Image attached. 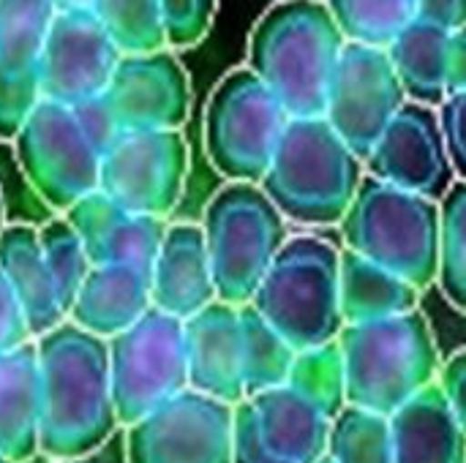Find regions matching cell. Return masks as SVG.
<instances>
[{
  "mask_svg": "<svg viewBox=\"0 0 466 463\" xmlns=\"http://www.w3.org/2000/svg\"><path fill=\"white\" fill-rule=\"evenodd\" d=\"M41 366L38 453L52 461H74L98 450L120 426L109 385V344L60 322L35 338Z\"/></svg>",
  "mask_w": 466,
  "mask_h": 463,
  "instance_id": "6da1fadb",
  "label": "cell"
},
{
  "mask_svg": "<svg viewBox=\"0 0 466 463\" xmlns=\"http://www.w3.org/2000/svg\"><path fill=\"white\" fill-rule=\"evenodd\" d=\"M347 38L325 0H281L251 30L248 68L276 93L289 117L325 115Z\"/></svg>",
  "mask_w": 466,
  "mask_h": 463,
  "instance_id": "7a4b0ae2",
  "label": "cell"
},
{
  "mask_svg": "<svg viewBox=\"0 0 466 463\" xmlns=\"http://www.w3.org/2000/svg\"><path fill=\"white\" fill-rule=\"evenodd\" d=\"M366 175L363 158L317 117H289L259 186L287 221L333 226L352 205Z\"/></svg>",
  "mask_w": 466,
  "mask_h": 463,
  "instance_id": "3957f363",
  "label": "cell"
},
{
  "mask_svg": "<svg viewBox=\"0 0 466 463\" xmlns=\"http://www.w3.org/2000/svg\"><path fill=\"white\" fill-rule=\"evenodd\" d=\"M347 404L393 415L440 377V349L420 308L344 325L339 333Z\"/></svg>",
  "mask_w": 466,
  "mask_h": 463,
  "instance_id": "277c9868",
  "label": "cell"
},
{
  "mask_svg": "<svg viewBox=\"0 0 466 463\" xmlns=\"http://www.w3.org/2000/svg\"><path fill=\"white\" fill-rule=\"evenodd\" d=\"M339 226L347 248L393 270L420 292L437 281L440 202L366 172Z\"/></svg>",
  "mask_w": 466,
  "mask_h": 463,
  "instance_id": "5b68a950",
  "label": "cell"
},
{
  "mask_svg": "<svg viewBox=\"0 0 466 463\" xmlns=\"http://www.w3.org/2000/svg\"><path fill=\"white\" fill-rule=\"evenodd\" d=\"M339 254L317 235L287 237L251 306L300 352L336 341L344 317L339 306Z\"/></svg>",
  "mask_w": 466,
  "mask_h": 463,
  "instance_id": "8992f818",
  "label": "cell"
},
{
  "mask_svg": "<svg viewBox=\"0 0 466 463\" xmlns=\"http://www.w3.org/2000/svg\"><path fill=\"white\" fill-rule=\"evenodd\" d=\"M213 270L216 297L232 306L251 303L276 254L287 243V218L259 183L229 180L199 221Z\"/></svg>",
  "mask_w": 466,
  "mask_h": 463,
  "instance_id": "52a82bcc",
  "label": "cell"
},
{
  "mask_svg": "<svg viewBox=\"0 0 466 463\" xmlns=\"http://www.w3.org/2000/svg\"><path fill=\"white\" fill-rule=\"evenodd\" d=\"M289 112L246 65L229 71L205 106V153L227 180L259 183L270 166Z\"/></svg>",
  "mask_w": 466,
  "mask_h": 463,
  "instance_id": "ba28073f",
  "label": "cell"
},
{
  "mask_svg": "<svg viewBox=\"0 0 466 463\" xmlns=\"http://www.w3.org/2000/svg\"><path fill=\"white\" fill-rule=\"evenodd\" d=\"M106 344L112 401L123 428L188 388L183 319L150 306Z\"/></svg>",
  "mask_w": 466,
  "mask_h": 463,
  "instance_id": "9c48e42d",
  "label": "cell"
},
{
  "mask_svg": "<svg viewBox=\"0 0 466 463\" xmlns=\"http://www.w3.org/2000/svg\"><path fill=\"white\" fill-rule=\"evenodd\" d=\"M33 191L57 213L98 188L101 153L79 128L71 106L41 98L11 139Z\"/></svg>",
  "mask_w": 466,
  "mask_h": 463,
  "instance_id": "30bf717a",
  "label": "cell"
},
{
  "mask_svg": "<svg viewBox=\"0 0 466 463\" xmlns=\"http://www.w3.org/2000/svg\"><path fill=\"white\" fill-rule=\"evenodd\" d=\"M188 177V142L180 128H137L101 153L98 191L115 205L167 218L183 196Z\"/></svg>",
  "mask_w": 466,
  "mask_h": 463,
  "instance_id": "8fae6325",
  "label": "cell"
},
{
  "mask_svg": "<svg viewBox=\"0 0 466 463\" xmlns=\"http://www.w3.org/2000/svg\"><path fill=\"white\" fill-rule=\"evenodd\" d=\"M235 407L194 388L126 426L128 463H232Z\"/></svg>",
  "mask_w": 466,
  "mask_h": 463,
  "instance_id": "7c38bea8",
  "label": "cell"
},
{
  "mask_svg": "<svg viewBox=\"0 0 466 463\" xmlns=\"http://www.w3.org/2000/svg\"><path fill=\"white\" fill-rule=\"evenodd\" d=\"M404 101L407 93L388 49L347 41L330 79L325 120L358 158H369L371 147Z\"/></svg>",
  "mask_w": 466,
  "mask_h": 463,
  "instance_id": "4fadbf2b",
  "label": "cell"
},
{
  "mask_svg": "<svg viewBox=\"0 0 466 463\" xmlns=\"http://www.w3.org/2000/svg\"><path fill=\"white\" fill-rule=\"evenodd\" d=\"M117 60L120 49L93 8L55 11L38 63L41 98L66 106L96 98L109 87Z\"/></svg>",
  "mask_w": 466,
  "mask_h": 463,
  "instance_id": "5bb4252c",
  "label": "cell"
},
{
  "mask_svg": "<svg viewBox=\"0 0 466 463\" xmlns=\"http://www.w3.org/2000/svg\"><path fill=\"white\" fill-rule=\"evenodd\" d=\"M363 164L369 175L434 202L456 183L437 106L410 98L393 115Z\"/></svg>",
  "mask_w": 466,
  "mask_h": 463,
  "instance_id": "9a60e30c",
  "label": "cell"
},
{
  "mask_svg": "<svg viewBox=\"0 0 466 463\" xmlns=\"http://www.w3.org/2000/svg\"><path fill=\"white\" fill-rule=\"evenodd\" d=\"M123 131L183 128L191 112V82L175 52L120 55L104 90Z\"/></svg>",
  "mask_w": 466,
  "mask_h": 463,
  "instance_id": "2e32d148",
  "label": "cell"
},
{
  "mask_svg": "<svg viewBox=\"0 0 466 463\" xmlns=\"http://www.w3.org/2000/svg\"><path fill=\"white\" fill-rule=\"evenodd\" d=\"M55 11L52 0H0V139H14L41 101L38 63Z\"/></svg>",
  "mask_w": 466,
  "mask_h": 463,
  "instance_id": "e0dca14e",
  "label": "cell"
},
{
  "mask_svg": "<svg viewBox=\"0 0 466 463\" xmlns=\"http://www.w3.org/2000/svg\"><path fill=\"white\" fill-rule=\"evenodd\" d=\"M63 216L76 229L90 265H128L145 273L153 270V259L167 232V218L131 213L98 188L76 199Z\"/></svg>",
  "mask_w": 466,
  "mask_h": 463,
  "instance_id": "ac0fdd59",
  "label": "cell"
},
{
  "mask_svg": "<svg viewBox=\"0 0 466 463\" xmlns=\"http://www.w3.org/2000/svg\"><path fill=\"white\" fill-rule=\"evenodd\" d=\"M188 388L227 404L246 401L243 388V333L240 306L213 300L183 319Z\"/></svg>",
  "mask_w": 466,
  "mask_h": 463,
  "instance_id": "d6986e66",
  "label": "cell"
},
{
  "mask_svg": "<svg viewBox=\"0 0 466 463\" xmlns=\"http://www.w3.org/2000/svg\"><path fill=\"white\" fill-rule=\"evenodd\" d=\"M150 300L153 308L177 319H188L216 300L213 270L199 224H167L150 270Z\"/></svg>",
  "mask_w": 466,
  "mask_h": 463,
  "instance_id": "ffe728a7",
  "label": "cell"
},
{
  "mask_svg": "<svg viewBox=\"0 0 466 463\" xmlns=\"http://www.w3.org/2000/svg\"><path fill=\"white\" fill-rule=\"evenodd\" d=\"M388 418L393 463H466V434L440 382L426 385Z\"/></svg>",
  "mask_w": 466,
  "mask_h": 463,
  "instance_id": "44dd1931",
  "label": "cell"
},
{
  "mask_svg": "<svg viewBox=\"0 0 466 463\" xmlns=\"http://www.w3.org/2000/svg\"><path fill=\"white\" fill-rule=\"evenodd\" d=\"M150 306V273L128 265H93L68 308V319L109 341Z\"/></svg>",
  "mask_w": 466,
  "mask_h": 463,
  "instance_id": "7402d4cb",
  "label": "cell"
},
{
  "mask_svg": "<svg viewBox=\"0 0 466 463\" xmlns=\"http://www.w3.org/2000/svg\"><path fill=\"white\" fill-rule=\"evenodd\" d=\"M0 270L14 289L30 336L38 338L66 322V311L60 306L55 281L49 276L38 226L33 224H5L0 232Z\"/></svg>",
  "mask_w": 466,
  "mask_h": 463,
  "instance_id": "603a6c76",
  "label": "cell"
},
{
  "mask_svg": "<svg viewBox=\"0 0 466 463\" xmlns=\"http://www.w3.org/2000/svg\"><path fill=\"white\" fill-rule=\"evenodd\" d=\"M41 366L35 338L0 355V450L14 463L38 453Z\"/></svg>",
  "mask_w": 466,
  "mask_h": 463,
  "instance_id": "cb8c5ba5",
  "label": "cell"
},
{
  "mask_svg": "<svg viewBox=\"0 0 466 463\" xmlns=\"http://www.w3.org/2000/svg\"><path fill=\"white\" fill-rule=\"evenodd\" d=\"M262 437L289 463H317L328 453L330 418L295 393L289 385L262 390L248 398Z\"/></svg>",
  "mask_w": 466,
  "mask_h": 463,
  "instance_id": "d4e9b609",
  "label": "cell"
},
{
  "mask_svg": "<svg viewBox=\"0 0 466 463\" xmlns=\"http://www.w3.org/2000/svg\"><path fill=\"white\" fill-rule=\"evenodd\" d=\"M420 289L393 270L341 248L339 254V306L344 325L385 319L396 314L415 311Z\"/></svg>",
  "mask_w": 466,
  "mask_h": 463,
  "instance_id": "484cf974",
  "label": "cell"
},
{
  "mask_svg": "<svg viewBox=\"0 0 466 463\" xmlns=\"http://www.w3.org/2000/svg\"><path fill=\"white\" fill-rule=\"evenodd\" d=\"M448 35L451 30L415 16L385 46L410 101L440 106L448 98Z\"/></svg>",
  "mask_w": 466,
  "mask_h": 463,
  "instance_id": "4316f807",
  "label": "cell"
},
{
  "mask_svg": "<svg viewBox=\"0 0 466 463\" xmlns=\"http://www.w3.org/2000/svg\"><path fill=\"white\" fill-rule=\"evenodd\" d=\"M243 333V388L246 398L287 385L298 349L251 306H240Z\"/></svg>",
  "mask_w": 466,
  "mask_h": 463,
  "instance_id": "83f0119b",
  "label": "cell"
},
{
  "mask_svg": "<svg viewBox=\"0 0 466 463\" xmlns=\"http://www.w3.org/2000/svg\"><path fill=\"white\" fill-rule=\"evenodd\" d=\"M325 456L336 463H393L390 418L347 404L330 423Z\"/></svg>",
  "mask_w": 466,
  "mask_h": 463,
  "instance_id": "f1b7e54d",
  "label": "cell"
},
{
  "mask_svg": "<svg viewBox=\"0 0 466 463\" xmlns=\"http://www.w3.org/2000/svg\"><path fill=\"white\" fill-rule=\"evenodd\" d=\"M347 41L388 46L415 16L418 0H325Z\"/></svg>",
  "mask_w": 466,
  "mask_h": 463,
  "instance_id": "f546056e",
  "label": "cell"
},
{
  "mask_svg": "<svg viewBox=\"0 0 466 463\" xmlns=\"http://www.w3.org/2000/svg\"><path fill=\"white\" fill-rule=\"evenodd\" d=\"M287 385L333 420L347 407V379L339 341L300 349Z\"/></svg>",
  "mask_w": 466,
  "mask_h": 463,
  "instance_id": "4dcf8cb0",
  "label": "cell"
},
{
  "mask_svg": "<svg viewBox=\"0 0 466 463\" xmlns=\"http://www.w3.org/2000/svg\"><path fill=\"white\" fill-rule=\"evenodd\" d=\"M437 281L451 306L466 314V183L456 180L440 199Z\"/></svg>",
  "mask_w": 466,
  "mask_h": 463,
  "instance_id": "1f68e13d",
  "label": "cell"
},
{
  "mask_svg": "<svg viewBox=\"0 0 466 463\" xmlns=\"http://www.w3.org/2000/svg\"><path fill=\"white\" fill-rule=\"evenodd\" d=\"M93 14L120 49V55L164 49V25L158 0H96Z\"/></svg>",
  "mask_w": 466,
  "mask_h": 463,
  "instance_id": "d6a6232c",
  "label": "cell"
},
{
  "mask_svg": "<svg viewBox=\"0 0 466 463\" xmlns=\"http://www.w3.org/2000/svg\"><path fill=\"white\" fill-rule=\"evenodd\" d=\"M38 240H41V251H44L49 276L55 281L60 306L68 317V308L93 265L87 259V251H85L76 229L68 224V218L63 213L57 218H49L44 226H38Z\"/></svg>",
  "mask_w": 466,
  "mask_h": 463,
  "instance_id": "836d02e7",
  "label": "cell"
},
{
  "mask_svg": "<svg viewBox=\"0 0 466 463\" xmlns=\"http://www.w3.org/2000/svg\"><path fill=\"white\" fill-rule=\"evenodd\" d=\"M167 46L191 49L213 27L218 0H158Z\"/></svg>",
  "mask_w": 466,
  "mask_h": 463,
  "instance_id": "e575fe53",
  "label": "cell"
},
{
  "mask_svg": "<svg viewBox=\"0 0 466 463\" xmlns=\"http://www.w3.org/2000/svg\"><path fill=\"white\" fill-rule=\"evenodd\" d=\"M232 463H289L281 458L268 439L262 437L257 412L251 401L235 404V418H232Z\"/></svg>",
  "mask_w": 466,
  "mask_h": 463,
  "instance_id": "d590c367",
  "label": "cell"
},
{
  "mask_svg": "<svg viewBox=\"0 0 466 463\" xmlns=\"http://www.w3.org/2000/svg\"><path fill=\"white\" fill-rule=\"evenodd\" d=\"M71 112H74L79 128L85 131V136L93 142V147H96L98 153H104V150L120 136V131H123L104 93L96 96V98H87V101L74 104Z\"/></svg>",
  "mask_w": 466,
  "mask_h": 463,
  "instance_id": "8d00e7d4",
  "label": "cell"
},
{
  "mask_svg": "<svg viewBox=\"0 0 466 463\" xmlns=\"http://www.w3.org/2000/svg\"><path fill=\"white\" fill-rule=\"evenodd\" d=\"M440 123L448 142V156L456 172V180L466 183V93L448 96L440 106Z\"/></svg>",
  "mask_w": 466,
  "mask_h": 463,
  "instance_id": "74e56055",
  "label": "cell"
},
{
  "mask_svg": "<svg viewBox=\"0 0 466 463\" xmlns=\"http://www.w3.org/2000/svg\"><path fill=\"white\" fill-rule=\"evenodd\" d=\"M30 338L33 336H30L25 311H22L14 289L8 287V281H5V276L0 270V355L22 347Z\"/></svg>",
  "mask_w": 466,
  "mask_h": 463,
  "instance_id": "f35d334b",
  "label": "cell"
},
{
  "mask_svg": "<svg viewBox=\"0 0 466 463\" xmlns=\"http://www.w3.org/2000/svg\"><path fill=\"white\" fill-rule=\"evenodd\" d=\"M448 404H451V412L456 415L459 426L464 428L466 434V352L453 355L442 368H440V377H437Z\"/></svg>",
  "mask_w": 466,
  "mask_h": 463,
  "instance_id": "ab89813d",
  "label": "cell"
},
{
  "mask_svg": "<svg viewBox=\"0 0 466 463\" xmlns=\"http://www.w3.org/2000/svg\"><path fill=\"white\" fill-rule=\"evenodd\" d=\"M418 16L445 30L466 25V0H418Z\"/></svg>",
  "mask_w": 466,
  "mask_h": 463,
  "instance_id": "60d3db41",
  "label": "cell"
},
{
  "mask_svg": "<svg viewBox=\"0 0 466 463\" xmlns=\"http://www.w3.org/2000/svg\"><path fill=\"white\" fill-rule=\"evenodd\" d=\"M448 96L466 93V25L459 30H451L448 35V79H445Z\"/></svg>",
  "mask_w": 466,
  "mask_h": 463,
  "instance_id": "b9f144b4",
  "label": "cell"
},
{
  "mask_svg": "<svg viewBox=\"0 0 466 463\" xmlns=\"http://www.w3.org/2000/svg\"><path fill=\"white\" fill-rule=\"evenodd\" d=\"M57 11H71V8H93L96 0H52Z\"/></svg>",
  "mask_w": 466,
  "mask_h": 463,
  "instance_id": "7bdbcfd3",
  "label": "cell"
},
{
  "mask_svg": "<svg viewBox=\"0 0 466 463\" xmlns=\"http://www.w3.org/2000/svg\"><path fill=\"white\" fill-rule=\"evenodd\" d=\"M5 226V202H3V194H0V232Z\"/></svg>",
  "mask_w": 466,
  "mask_h": 463,
  "instance_id": "ee69618b",
  "label": "cell"
},
{
  "mask_svg": "<svg viewBox=\"0 0 466 463\" xmlns=\"http://www.w3.org/2000/svg\"><path fill=\"white\" fill-rule=\"evenodd\" d=\"M0 463H14V461H11V458H8V456H5V453L0 450Z\"/></svg>",
  "mask_w": 466,
  "mask_h": 463,
  "instance_id": "f6af8a7d",
  "label": "cell"
},
{
  "mask_svg": "<svg viewBox=\"0 0 466 463\" xmlns=\"http://www.w3.org/2000/svg\"><path fill=\"white\" fill-rule=\"evenodd\" d=\"M317 463H336V461H330L328 456H322V458H319V461H317Z\"/></svg>",
  "mask_w": 466,
  "mask_h": 463,
  "instance_id": "bcb514c9",
  "label": "cell"
}]
</instances>
